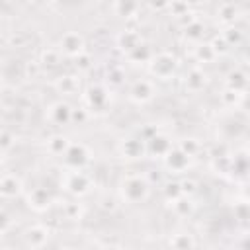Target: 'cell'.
<instances>
[{
	"label": "cell",
	"mask_w": 250,
	"mask_h": 250,
	"mask_svg": "<svg viewBox=\"0 0 250 250\" xmlns=\"http://www.w3.org/2000/svg\"><path fill=\"white\" fill-rule=\"evenodd\" d=\"M123 193H127L129 199H139V197H143L146 193V184L141 182V178H131L123 186Z\"/></svg>",
	"instance_id": "obj_1"
},
{
	"label": "cell",
	"mask_w": 250,
	"mask_h": 250,
	"mask_svg": "<svg viewBox=\"0 0 250 250\" xmlns=\"http://www.w3.org/2000/svg\"><path fill=\"white\" fill-rule=\"evenodd\" d=\"M68 117H70V109L66 104H55L49 109V119L53 123H64V121H68Z\"/></svg>",
	"instance_id": "obj_2"
},
{
	"label": "cell",
	"mask_w": 250,
	"mask_h": 250,
	"mask_svg": "<svg viewBox=\"0 0 250 250\" xmlns=\"http://www.w3.org/2000/svg\"><path fill=\"white\" fill-rule=\"evenodd\" d=\"M61 45H62V49H64L66 53H70V55H76V53L82 51V39H80L78 35H74V33L64 35V37L61 39Z\"/></svg>",
	"instance_id": "obj_3"
},
{
	"label": "cell",
	"mask_w": 250,
	"mask_h": 250,
	"mask_svg": "<svg viewBox=\"0 0 250 250\" xmlns=\"http://www.w3.org/2000/svg\"><path fill=\"white\" fill-rule=\"evenodd\" d=\"M20 188H21V184H20V180L16 176L8 174V176L2 178V195L4 197H14L20 191Z\"/></svg>",
	"instance_id": "obj_4"
},
{
	"label": "cell",
	"mask_w": 250,
	"mask_h": 250,
	"mask_svg": "<svg viewBox=\"0 0 250 250\" xmlns=\"http://www.w3.org/2000/svg\"><path fill=\"white\" fill-rule=\"evenodd\" d=\"M150 94H152V90H150V86H148V82H139L135 88H133V98L135 100H148L150 98Z\"/></svg>",
	"instance_id": "obj_5"
},
{
	"label": "cell",
	"mask_w": 250,
	"mask_h": 250,
	"mask_svg": "<svg viewBox=\"0 0 250 250\" xmlns=\"http://www.w3.org/2000/svg\"><path fill=\"white\" fill-rule=\"evenodd\" d=\"M66 139L64 137H53L51 141H49V150L51 152H62L64 148H66Z\"/></svg>",
	"instance_id": "obj_6"
},
{
	"label": "cell",
	"mask_w": 250,
	"mask_h": 250,
	"mask_svg": "<svg viewBox=\"0 0 250 250\" xmlns=\"http://www.w3.org/2000/svg\"><path fill=\"white\" fill-rule=\"evenodd\" d=\"M117 6H119L117 10H119L123 16H129V12H131V10H135V6H137V4H135V0H119V2H117Z\"/></svg>",
	"instance_id": "obj_7"
},
{
	"label": "cell",
	"mask_w": 250,
	"mask_h": 250,
	"mask_svg": "<svg viewBox=\"0 0 250 250\" xmlns=\"http://www.w3.org/2000/svg\"><path fill=\"white\" fill-rule=\"evenodd\" d=\"M10 145H12V139H10V135L4 131V135H2V148H4V152H8Z\"/></svg>",
	"instance_id": "obj_8"
}]
</instances>
